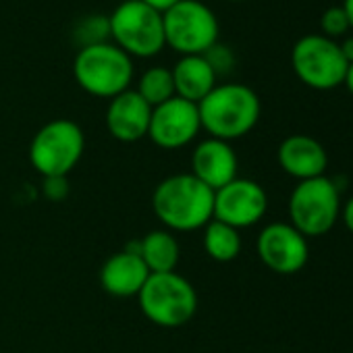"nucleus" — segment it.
I'll return each mask as SVG.
<instances>
[{
  "label": "nucleus",
  "instance_id": "obj_23",
  "mask_svg": "<svg viewBox=\"0 0 353 353\" xmlns=\"http://www.w3.org/2000/svg\"><path fill=\"white\" fill-rule=\"evenodd\" d=\"M204 57H206V61L212 65V69L216 71V75H221V73H227L231 67H233V54H231V50L229 48H225V46H221L219 42L208 50V52H204Z\"/></svg>",
  "mask_w": 353,
  "mask_h": 353
},
{
  "label": "nucleus",
  "instance_id": "obj_19",
  "mask_svg": "<svg viewBox=\"0 0 353 353\" xmlns=\"http://www.w3.org/2000/svg\"><path fill=\"white\" fill-rule=\"evenodd\" d=\"M204 250L214 262H233L241 252V235L235 227L212 219L204 227Z\"/></svg>",
  "mask_w": 353,
  "mask_h": 353
},
{
  "label": "nucleus",
  "instance_id": "obj_10",
  "mask_svg": "<svg viewBox=\"0 0 353 353\" xmlns=\"http://www.w3.org/2000/svg\"><path fill=\"white\" fill-rule=\"evenodd\" d=\"M202 131L198 104L172 96L152 108L148 137L162 150H181Z\"/></svg>",
  "mask_w": 353,
  "mask_h": 353
},
{
  "label": "nucleus",
  "instance_id": "obj_18",
  "mask_svg": "<svg viewBox=\"0 0 353 353\" xmlns=\"http://www.w3.org/2000/svg\"><path fill=\"white\" fill-rule=\"evenodd\" d=\"M137 254L143 260L150 274H158V272H172L176 268L181 248L170 231L156 229V231L145 233L137 241Z\"/></svg>",
  "mask_w": 353,
  "mask_h": 353
},
{
  "label": "nucleus",
  "instance_id": "obj_11",
  "mask_svg": "<svg viewBox=\"0 0 353 353\" xmlns=\"http://www.w3.org/2000/svg\"><path fill=\"white\" fill-rule=\"evenodd\" d=\"M256 252L262 264L276 274H295L310 260L307 239L289 223L266 225L256 241Z\"/></svg>",
  "mask_w": 353,
  "mask_h": 353
},
{
  "label": "nucleus",
  "instance_id": "obj_2",
  "mask_svg": "<svg viewBox=\"0 0 353 353\" xmlns=\"http://www.w3.org/2000/svg\"><path fill=\"white\" fill-rule=\"evenodd\" d=\"M198 110L202 129L210 137L231 143L258 125L262 104L250 85L216 83V88L198 104Z\"/></svg>",
  "mask_w": 353,
  "mask_h": 353
},
{
  "label": "nucleus",
  "instance_id": "obj_3",
  "mask_svg": "<svg viewBox=\"0 0 353 353\" xmlns=\"http://www.w3.org/2000/svg\"><path fill=\"white\" fill-rule=\"evenodd\" d=\"M133 59L112 42L81 46L73 61L75 81L83 92L96 98H114L131 90Z\"/></svg>",
  "mask_w": 353,
  "mask_h": 353
},
{
  "label": "nucleus",
  "instance_id": "obj_9",
  "mask_svg": "<svg viewBox=\"0 0 353 353\" xmlns=\"http://www.w3.org/2000/svg\"><path fill=\"white\" fill-rule=\"evenodd\" d=\"M291 67L301 83L326 92L343 85L349 65L336 40L322 34H307L293 44Z\"/></svg>",
  "mask_w": 353,
  "mask_h": 353
},
{
  "label": "nucleus",
  "instance_id": "obj_22",
  "mask_svg": "<svg viewBox=\"0 0 353 353\" xmlns=\"http://www.w3.org/2000/svg\"><path fill=\"white\" fill-rule=\"evenodd\" d=\"M77 36L81 46L98 44V42H108L110 32H108V17H88L81 28H77Z\"/></svg>",
  "mask_w": 353,
  "mask_h": 353
},
{
  "label": "nucleus",
  "instance_id": "obj_5",
  "mask_svg": "<svg viewBox=\"0 0 353 353\" xmlns=\"http://www.w3.org/2000/svg\"><path fill=\"white\" fill-rule=\"evenodd\" d=\"M108 32L112 44L131 59H150L166 46L162 13L143 0H123L117 5L108 17Z\"/></svg>",
  "mask_w": 353,
  "mask_h": 353
},
{
  "label": "nucleus",
  "instance_id": "obj_1",
  "mask_svg": "<svg viewBox=\"0 0 353 353\" xmlns=\"http://www.w3.org/2000/svg\"><path fill=\"white\" fill-rule=\"evenodd\" d=\"M152 210L166 231H198L214 219V192L192 172L170 174L152 194Z\"/></svg>",
  "mask_w": 353,
  "mask_h": 353
},
{
  "label": "nucleus",
  "instance_id": "obj_8",
  "mask_svg": "<svg viewBox=\"0 0 353 353\" xmlns=\"http://www.w3.org/2000/svg\"><path fill=\"white\" fill-rule=\"evenodd\" d=\"M85 150V135L71 119H54L40 127L30 143V162L44 176H67Z\"/></svg>",
  "mask_w": 353,
  "mask_h": 353
},
{
  "label": "nucleus",
  "instance_id": "obj_24",
  "mask_svg": "<svg viewBox=\"0 0 353 353\" xmlns=\"http://www.w3.org/2000/svg\"><path fill=\"white\" fill-rule=\"evenodd\" d=\"M44 194L52 202H63L69 194L67 176H46L44 179Z\"/></svg>",
  "mask_w": 353,
  "mask_h": 353
},
{
  "label": "nucleus",
  "instance_id": "obj_6",
  "mask_svg": "<svg viewBox=\"0 0 353 353\" xmlns=\"http://www.w3.org/2000/svg\"><path fill=\"white\" fill-rule=\"evenodd\" d=\"M289 225L305 239L326 235L341 219V194L328 176L299 181L289 196Z\"/></svg>",
  "mask_w": 353,
  "mask_h": 353
},
{
  "label": "nucleus",
  "instance_id": "obj_28",
  "mask_svg": "<svg viewBox=\"0 0 353 353\" xmlns=\"http://www.w3.org/2000/svg\"><path fill=\"white\" fill-rule=\"evenodd\" d=\"M343 85L349 90V94L353 96V63H349V67H347V73H345V81H343Z\"/></svg>",
  "mask_w": 353,
  "mask_h": 353
},
{
  "label": "nucleus",
  "instance_id": "obj_12",
  "mask_svg": "<svg viewBox=\"0 0 353 353\" xmlns=\"http://www.w3.org/2000/svg\"><path fill=\"white\" fill-rule=\"evenodd\" d=\"M268 210V196L254 179H233L214 192V219L239 229L258 225Z\"/></svg>",
  "mask_w": 353,
  "mask_h": 353
},
{
  "label": "nucleus",
  "instance_id": "obj_14",
  "mask_svg": "<svg viewBox=\"0 0 353 353\" xmlns=\"http://www.w3.org/2000/svg\"><path fill=\"white\" fill-rule=\"evenodd\" d=\"M276 160L289 176L297 179V183L324 176L328 168L326 148L316 137L303 133L285 137L279 145Z\"/></svg>",
  "mask_w": 353,
  "mask_h": 353
},
{
  "label": "nucleus",
  "instance_id": "obj_25",
  "mask_svg": "<svg viewBox=\"0 0 353 353\" xmlns=\"http://www.w3.org/2000/svg\"><path fill=\"white\" fill-rule=\"evenodd\" d=\"M341 219H343L347 231L353 235V196L343 204V208H341Z\"/></svg>",
  "mask_w": 353,
  "mask_h": 353
},
{
  "label": "nucleus",
  "instance_id": "obj_15",
  "mask_svg": "<svg viewBox=\"0 0 353 353\" xmlns=\"http://www.w3.org/2000/svg\"><path fill=\"white\" fill-rule=\"evenodd\" d=\"M150 117L152 106L135 90H127L110 98L106 108V129L117 141L133 143L148 137Z\"/></svg>",
  "mask_w": 353,
  "mask_h": 353
},
{
  "label": "nucleus",
  "instance_id": "obj_21",
  "mask_svg": "<svg viewBox=\"0 0 353 353\" xmlns=\"http://www.w3.org/2000/svg\"><path fill=\"white\" fill-rule=\"evenodd\" d=\"M320 30L322 36L334 40L339 36H345L351 30V23L347 19V13L343 11V7H328L322 15H320Z\"/></svg>",
  "mask_w": 353,
  "mask_h": 353
},
{
  "label": "nucleus",
  "instance_id": "obj_7",
  "mask_svg": "<svg viewBox=\"0 0 353 353\" xmlns=\"http://www.w3.org/2000/svg\"><path fill=\"white\" fill-rule=\"evenodd\" d=\"M164 42L181 57L204 54L219 42V19L202 0H181L162 13Z\"/></svg>",
  "mask_w": 353,
  "mask_h": 353
},
{
  "label": "nucleus",
  "instance_id": "obj_13",
  "mask_svg": "<svg viewBox=\"0 0 353 353\" xmlns=\"http://www.w3.org/2000/svg\"><path fill=\"white\" fill-rule=\"evenodd\" d=\"M237 168L239 160L233 145L216 137L202 139L192 154V174L212 192L237 179Z\"/></svg>",
  "mask_w": 353,
  "mask_h": 353
},
{
  "label": "nucleus",
  "instance_id": "obj_26",
  "mask_svg": "<svg viewBox=\"0 0 353 353\" xmlns=\"http://www.w3.org/2000/svg\"><path fill=\"white\" fill-rule=\"evenodd\" d=\"M145 5H150L152 9H156V11H160V13H164V11H168L170 7H174L176 3H181V0H143Z\"/></svg>",
  "mask_w": 353,
  "mask_h": 353
},
{
  "label": "nucleus",
  "instance_id": "obj_27",
  "mask_svg": "<svg viewBox=\"0 0 353 353\" xmlns=\"http://www.w3.org/2000/svg\"><path fill=\"white\" fill-rule=\"evenodd\" d=\"M339 48H341V52H343L347 65L353 63V36H345V40L339 42Z\"/></svg>",
  "mask_w": 353,
  "mask_h": 353
},
{
  "label": "nucleus",
  "instance_id": "obj_4",
  "mask_svg": "<svg viewBox=\"0 0 353 353\" xmlns=\"http://www.w3.org/2000/svg\"><path fill=\"white\" fill-rule=\"evenodd\" d=\"M141 314L156 326L179 328L198 312V293L179 272L150 274L137 293Z\"/></svg>",
  "mask_w": 353,
  "mask_h": 353
},
{
  "label": "nucleus",
  "instance_id": "obj_16",
  "mask_svg": "<svg viewBox=\"0 0 353 353\" xmlns=\"http://www.w3.org/2000/svg\"><path fill=\"white\" fill-rule=\"evenodd\" d=\"M148 276L150 270L145 268L139 254H133L129 250L112 254L100 268V285L108 295L114 297L137 295Z\"/></svg>",
  "mask_w": 353,
  "mask_h": 353
},
{
  "label": "nucleus",
  "instance_id": "obj_29",
  "mask_svg": "<svg viewBox=\"0 0 353 353\" xmlns=\"http://www.w3.org/2000/svg\"><path fill=\"white\" fill-rule=\"evenodd\" d=\"M343 11L347 13V19H349V23H351V30H353V0H343Z\"/></svg>",
  "mask_w": 353,
  "mask_h": 353
},
{
  "label": "nucleus",
  "instance_id": "obj_17",
  "mask_svg": "<svg viewBox=\"0 0 353 353\" xmlns=\"http://www.w3.org/2000/svg\"><path fill=\"white\" fill-rule=\"evenodd\" d=\"M174 81V96L200 104L216 88V71L204 54H188L170 69Z\"/></svg>",
  "mask_w": 353,
  "mask_h": 353
},
{
  "label": "nucleus",
  "instance_id": "obj_20",
  "mask_svg": "<svg viewBox=\"0 0 353 353\" xmlns=\"http://www.w3.org/2000/svg\"><path fill=\"white\" fill-rule=\"evenodd\" d=\"M135 92L154 108L174 96L172 73L166 67H150L141 73Z\"/></svg>",
  "mask_w": 353,
  "mask_h": 353
}]
</instances>
